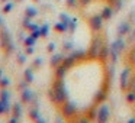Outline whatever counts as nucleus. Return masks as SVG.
Here are the masks:
<instances>
[{
  "label": "nucleus",
  "instance_id": "f257e3e1",
  "mask_svg": "<svg viewBox=\"0 0 135 123\" xmlns=\"http://www.w3.org/2000/svg\"><path fill=\"white\" fill-rule=\"evenodd\" d=\"M48 96L54 104H62L64 101H67V90H65V84L61 78H57L54 81L52 87L48 90Z\"/></svg>",
  "mask_w": 135,
  "mask_h": 123
},
{
  "label": "nucleus",
  "instance_id": "f03ea898",
  "mask_svg": "<svg viewBox=\"0 0 135 123\" xmlns=\"http://www.w3.org/2000/svg\"><path fill=\"white\" fill-rule=\"evenodd\" d=\"M105 47H106V45H105V39H103L100 35H96L93 38V41H91L90 49H89V52H87L89 58L99 59V55H100V52L103 51V48H105Z\"/></svg>",
  "mask_w": 135,
  "mask_h": 123
},
{
  "label": "nucleus",
  "instance_id": "7ed1b4c3",
  "mask_svg": "<svg viewBox=\"0 0 135 123\" xmlns=\"http://www.w3.org/2000/svg\"><path fill=\"white\" fill-rule=\"evenodd\" d=\"M0 47L3 48V51L6 54H10L15 51V45H13V41H12V36H10L9 30L6 28L0 30Z\"/></svg>",
  "mask_w": 135,
  "mask_h": 123
},
{
  "label": "nucleus",
  "instance_id": "20e7f679",
  "mask_svg": "<svg viewBox=\"0 0 135 123\" xmlns=\"http://www.w3.org/2000/svg\"><path fill=\"white\" fill-rule=\"evenodd\" d=\"M110 119V109L109 106L102 104L97 109V116H96V122L97 123H108Z\"/></svg>",
  "mask_w": 135,
  "mask_h": 123
},
{
  "label": "nucleus",
  "instance_id": "39448f33",
  "mask_svg": "<svg viewBox=\"0 0 135 123\" xmlns=\"http://www.w3.org/2000/svg\"><path fill=\"white\" fill-rule=\"evenodd\" d=\"M103 22H105V19L102 18V15H93L89 19V26L93 32H100L103 28Z\"/></svg>",
  "mask_w": 135,
  "mask_h": 123
},
{
  "label": "nucleus",
  "instance_id": "423d86ee",
  "mask_svg": "<svg viewBox=\"0 0 135 123\" xmlns=\"http://www.w3.org/2000/svg\"><path fill=\"white\" fill-rule=\"evenodd\" d=\"M129 83H131V70L129 68H123L122 73H120V90L122 91H128L129 90Z\"/></svg>",
  "mask_w": 135,
  "mask_h": 123
},
{
  "label": "nucleus",
  "instance_id": "0eeeda50",
  "mask_svg": "<svg viewBox=\"0 0 135 123\" xmlns=\"http://www.w3.org/2000/svg\"><path fill=\"white\" fill-rule=\"evenodd\" d=\"M61 113L64 117H67V119H70V117H73L74 114L77 113V107L76 104H74L73 101H64L62 103V107H61Z\"/></svg>",
  "mask_w": 135,
  "mask_h": 123
},
{
  "label": "nucleus",
  "instance_id": "6e6552de",
  "mask_svg": "<svg viewBox=\"0 0 135 123\" xmlns=\"http://www.w3.org/2000/svg\"><path fill=\"white\" fill-rule=\"evenodd\" d=\"M116 32L119 36H123V35H128L129 32H131V25H129V22L126 20H122L119 25H118L116 28Z\"/></svg>",
  "mask_w": 135,
  "mask_h": 123
},
{
  "label": "nucleus",
  "instance_id": "1a4fd4ad",
  "mask_svg": "<svg viewBox=\"0 0 135 123\" xmlns=\"http://www.w3.org/2000/svg\"><path fill=\"white\" fill-rule=\"evenodd\" d=\"M22 101L23 103H31V101H36V96L32 93L31 88H23L22 90Z\"/></svg>",
  "mask_w": 135,
  "mask_h": 123
},
{
  "label": "nucleus",
  "instance_id": "9d476101",
  "mask_svg": "<svg viewBox=\"0 0 135 123\" xmlns=\"http://www.w3.org/2000/svg\"><path fill=\"white\" fill-rule=\"evenodd\" d=\"M62 59H64V57H62V54H54V55L51 57V61H50L51 67L57 68L58 65H61Z\"/></svg>",
  "mask_w": 135,
  "mask_h": 123
},
{
  "label": "nucleus",
  "instance_id": "9b49d317",
  "mask_svg": "<svg viewBox=\"0 0 135 123\" xmlns=\"http://www.w3.org/2000/svg\"><path fill=\"white\" fill-rule=\"evenodd\" d=\"M100 15H102V18L105 19V20H109V19L113 16V7H112L110 4L105 6V7L102 9V13H100Z\"/></svg>",
  "mask_w": 135,
  "mask_h": 123
},
{
  "label": "nucleus",
  "instance_id": "f8f14e48",
  "mask_svg": "<svg viewBox=\"0 0 135 123\" xmlns=\"http://www.w3.org/2000/svg\"><path fill=\"white\" fill-rule=\"evenodd\" d=\"M76 61H77V59L74 58L73 55H68V57H65V58L62 59L61 65H64V67H65V68H67V70H68V68H71V67H73L74 64H76Z\"/></svg>",
  "mask_w": 135,
  "mask_h": 123
},
{
  "label": "nucleus",
  "instance_id": "ddd939ff",
  "mask_svg": "<svg viewBox=\"0 0 135 123\" xmlns=\"http://www.w3.org/2000/svg\"><path fill=\"white\" fill-rule=\"evenodd\" d=\"M65 74H67V68L64 67V65H58V67L55 68V77L57 78H64Z\"/></svg>",
  "mask_w": 135,
  "mask_h": 123
},
{
  "label": "nucleus",
  "instance_id": "4468645a",
  "mask_svg": "<svg viewBox=\"0 0 135 123\" xmlns=\"http://www.w3.org/2000/svg\"><path fill=\"white\" fill-rule=\"evenodd\" d=\"M9 110H10L9 101H6V100H2V99H0V114H6Z\"/></svg>",
  "mask_w": 135,
  "mask_h": 123
},
{
  "label": "nucleus",
  "instance_id": "2eb2a0df",
  "mask_svg": "<svg viewBox=\"0 0 135 123\" xmlns=\"http://www.w3.org/2000/svg\"><path fill=\"white\" fill-rule=\"evenodd\" d=\"M12 113H13V116L15 117H21V114H22V106L19 104V103H15V104L12 106Z\"/></svg>",
  "mask_w": 135,
  "mask_h": 123
},
{
  "label": "nucleus",
  "instance_id": "dca6fc26",
  "mask_svg": "<svg viewBox=\"0 0 135 123\" xmlns=\"http://www.w3.org/2000/svg\"><path fill=\"white\" fill-rule=\"evenodd\" d=\"M23 78L26 80L28 83H32L33 81V78H35V77H33V73H32V70H31V68H26V70L23 71Z\"/></svg>",
  "mask_w": 135,
  "mask_h": 123
},
{
  "label": "nucleus",
  "instance_id": "f3484780",
  "mask_svg": "<svg viewBox=\"0 0 135 123\" xmlns=\"http://www.w3.org/2000/svg\"><path fill=\"white\" fill-rule=\"evenodd\" d=\"M113 42H115V45H116V49H118V52H119V54H122L123 48H125V41H123L122 38H118L116 41H113Z\"/></svg>",
  "mask_w": 135,
  "mask_h": 123
},
{
  "label": "nucleus",
  "instance_id": "a211bd4d",
  "mask_svg": "<svg viewBox=\"0 0 135 123\" xmlns=\"http://www.w3.org/2000/svg\"><path fill=\"white\" fill-rule=\"evenodd\" d=\"M36 15H38V10H36L35 7H26V10H25V16H28V18L33 19Z\"/></svg>",
  "mask_w": 135,
  "mask_h": 123
},
{
  "label": "nucleus",
  "instance_id": "6ab92c4d",
  "mask_svg": "<svg viewBox=\"0 0 135 123\" xmlns=\"http://www.w3.org/2000/svg\"><path fill=\"white\" fill-rule=\"evenodd\" d=\"M106 91H108L106 88H102V90H99V93H97L96 99H94V100H96V103H102L103 100L106 99Z\"/></svg>",
  "mask_w": 135,
  "mask_h": 123
},
{
  "label": "nucleus",
  "instance_id": "aec40b11",
  "mask_svg": "<svg viewBox=\"0 0 135 123\" xmlns=\"http://www.w3.org/2000/svg\"><path fill=\"white\" fill-rule=\"evenodd\" d=\"M54 29H55L57 32H67V30H68V26H67L65 23H62V22H58V23H55Z\"/></svg>",
  "mask_w": 135,
  "mask_h": 123
},
{
  "label": "nucleus",
  "instance_id": "412c9836",
  "mask_svg": "<svg viewBox=\"0 0 135 123\" xmlns=\"http://www.w3.org/2000/svg\"><path fill=\"white\" fill-rule=\"evenodd\" d=\"M23 42H25V47H33V45L36 44V39L33 38V36H28V38H25L23 39Z\"/></svg>",
  "mask_w": 135,
  "mask_h": 123
},
{
  "label": "nucleus",
  "instance_id": "4be33fe9",
  "mask_svg": "<svg viewBox=\"0 0 135 123\" xmlns=\"http://www.w3.org/2000/svg\"><path fill=\"white\" fill-rule=\"evenodd\" d=\"M0 99L6 100V101H9V100H10V93L6 90V88H2V90H0Z\"/></svg>",
  "mask_w": 135,
  "mask_h": 123
},
{
  "label": "nucleus",
  "instance_id": "5701e85b",
  "mask_svg": "<svg viewBox=\"0 0 135 123\" xmlns=\"http://www.w3.org/2000/svg\"><path fill=\"white\" fill-rule=\"evenodd\" d=\"M29 117H31V119H32V120H38L39 119V117H41V116H39V111H38V109H32V110H31L29 111Z\"/></svg>",
  "mask_w": 135,
  "mask_h": 123
},
{
  "label": "nucleus",
  "instance_id": "b1692460",
  "mask_svg": "<svg viewBox=\"0 0 135 123\" xmlns=\"http://www.w3.org/2000/svg\"><path fill=\"white\" fill-rule=\"evenodd\" d=\"M10 85V80L7 78V77H2L0 78V87L2 88H6V87H9Z\"/></svg>",
  "mask_w": 135,
  "mask_h": 123
},
{
  "label": "nucleus",
  "instance_id": "393cba45",
  "mask_svg": "<svg viewBox=\"0 0 135 123\" xmlns=\"http://www.w3.org/2000/svg\"><path fill=\"white\" fill-rule=\"evenodd\" d=\"M126 101L128 103H135V90H129V93L126 94Z\"/></svg>",
  "mask_w": 135,
  "mask_h": 123
},
{
  "label": "nucleus",
  "instance_id": "a878e982",
  "mask_svg": "<svg viewBox=\"0 0 135 123\" xmlns=\"http://www.w3.org/2000/svg\"><path fill=\"white\" fill-rule=\"evenodd\" d=\"M60 20L62 22V23H65L68 26V23H70V20H71V18L70 16L67 15V13H61V15H60Z\"/></svg>",
  "mask_w": 135,
  "mask_h": 123
},
{
  "label": "nucleus",
  "instance_id": "bb28decb",
  "mask_svg": "<svg viewBox=\"0 0 135 123\" xmlns=\"http://www.w3.org/2000/svg\"><path fill=\"white\" fill-rule=\"evenodd\" d=\"M96 116H97V109L91 107L90 110H89V113H87V119H89V120H91V119H96Z\"/></svg>",
  "mask_w": 135,
  "mask_h": 123
},
{
  "label": "nucleus",
  "instance_id": "cd10ccee",
  "mask_svg": "<svg viewBox=\"0 0 135 123\" xmlns=\"http://www.w3.org/2000/svg\"><path fill=\"white\" fill-rule=\"evenodd\" d=\"M76 28H77V19H71L70 23H68V30H70V32H74Z\"/></svg>",
  "mask_w": 135,
  "mask_h": 123
},
{
  "label": "nucleus",
  "instance_id": "c85d7f7f",
  "mask_svg": "<svg viewBox=\"0 0 135 123\" xmlns=\"http://www.w3.org/2000/svg\"><path fill=\"white\" fill-rule=\"evenodd\" d=\"M50 33V26L48 25H42L41 26V36H48Z\"/></svg>",
  "mask_w": 135,
  "mask_h": 123
},
{
  "label": "nucleus",
  "instance_id": "c756f323",
  "mask_svg": "<svg viewBox=\"0 0 135 123\" xmlns=\"http://www.w3.org/2000/svg\"><path fill=\"white\" fill-rule=\"evenodd\" d=\"M71 55H73L76 59H81V58H84V55H86V54L83 52V51H74V52L71 54Z\"/></svg>",
  "mask_w": 135,
  "mask_h": 123
},
{
  "label": "nucleus",
  "instance_id": "7c9ffc66",
  "mask_svg": "<svg viewBox=\"0 0 135 123\" xmlns=\"http://www.w3.org/2000/svg\"><path fill=\"white\" fill-rule=\"evenodd\" d=\"M31 36H33L35 39H38L41 36V28H36V29L31 30Z\"/></svg>",
  "mask_w": 135,
  "mask_h": 123
},
{
  "label": "nucleus",
  "instance_id": "2f4dec72",
  "mask_svg": "<svg viewBox=\"0 0 135 123\" xmlns=\"http://www.w3.org/2000/svg\"><path fill=\"white\" fill-rule=\"evenodd\" d=\"M22 25H23V28H26V29H29V26L32 25V22H31V18H28V16H25L23 22H22Z\"/></svg>",
  "mask_w": 135,
  "mask_h": 123
},
{
  "label": "nucleus",
  "instance_id": "473e14b6",
  "mask_svg": "<svg viewBox=\"0 0 135 123\" xmlns=\"http://www.w3.org/2000/svg\"><path fill=\"white\" fill-rule=\"evenodd\" d=\"M77 4H79V0H67V6L71 7V9L77 7Z\"/></svg>",
  "mask_w": 135,
  "mask_h": 123
},
{
  "label": "nucleus",
  "instance_id": "72a5a7b5",
  "mask_svg": "<svg viewBox=\"0 0 135 123\" xmlns=\"http://www.w3.org/2000/svg\"><path fill=\"white\" fill-rule=\"evenodd\" d=\"M12 9H13V3H6V4H4V7H3V12L4 13H9V12H12Z\"/></svg>",
  "mask_w": 135,
  "mask_h": 123
},
{
  "label": "nucleus",
  "instance_id": "f704fd0d",
  "mask_svg": "<svg viewBox=\"0 0 135 123\" xmlns=\"http://www.w3.org/2000/svg\"><path fill=\"white\" fill-rule=\"evenodd\" d=\"M41 65H42V58H36L35 61H33V67L38 68V67H41Z\"/></svg>",
  "mask_w": 135,
  "mask_h": 123
},
{
  "label": "nucleus",
  "instance_id": "c9c22d12",
  "mask_svg": "<svg viewBox=\"0 0 135 123\" xmlns=\"http://www.w3.org/2000/svg\"><path fill=\"white\" fill-rule=\"evenodd\" d=\"M91 2H93V0H79V3L81 4V6H89Z\"/></svg>",
  "mask_w": 135,
  "mask_h": 123
},
{
  "label": "nucleus",
  "instance_id": "e433bc0d",
  "mask_svg": "<svg viewBox=\"0 0 135 123\" xmlns=\"http://www.w3.org/2000/svg\"><path fill=\"white\" fill-rule=\"evenodd\" d=\"M54 49H55V44H54V42L48 44V47H47V51H48V52H52Z\"/></svg>",
  "mask_w": 135,
  "mask_h": 123
},
{
  "label": "nucleus",
  "instance_id": "4c0bfd02",
  "mask_svg": "<svg viewBox=\"0 0 135 123\" xmlns=\"http://www.w3.org/2000/svg\"><path fill=\"white\" fill-rule=\"evenodd\" d=\"M64 49L65 51H71V49H73V44H71V42H65V44H64Z\"/></svg>",
  "mask_w": 135,
  "mask_h": 123
},
{
  "label": "nucleus",
  "instance_id": "58836bf2",
  "mask_svg": "<svg viewBox=\"0 0 135 123\" xmlns=\"http://www.w3.org/2000/svg\"><path fill=\"white\" fill-rule=\"evenodd\" d=\"M25 61H26V57H25V55H19L18 57V62H19V64H23Z\"/></svg>",
  "mask_w": 135,
  "mask_h": 123
},
{
  "label": "nucleus",
  "instance_id": "ea45409f",
  "mask_svg": "<svg viewBox=\"0 0 135 123\" xmlns=\"http://www.w3.org/2000/svg\"><path fill=\"white\" fill-rule=\"evenodd\" d=\"M77 123H90V122H89V119L86 117V119H79V120H77Z\"/></svg>",
  "mask_w": 135,
  "mask_h": 123
},
{
  "label": "nucleus",
  "instance_id": "a19ab883",
  "mask_svg": "<svg viewBox=\"0 0 135 123\" xmlns=\"http://www.w3.org/2000/svg\"><path fill=\"white\" fill-rule=\"evenodd\" d=\"M26 54H33V47H26Z\"/></svg>",
  "mask_w": 135,
  "mask_h": 123
},
{
  "label": "nucleus",
  "instance_id": "79ce46f5",
  "mask_svg": "<svg viewBox=\"0 0 135 123\" xmlns=\"http://www.w3.org/2000/svg\"><path fill=\"white\" fill-rule=\"evenodd\" d=\"M9 123H18V117H15V116H13L12 119L9 120Z\"/></svg>",
  "mask_w": 135,
  "mask_h": 123
},
{
  "label": "nucleus",
  "instance_id": "37998d69",
  "mask_svg": "<svg viewBox=\"0 0 135 123\" xmlns=\"http://www.w3.org/2000/svg\"><path fill=\"white\" fill-rule=\"evenodd\" d=\"M108 2H109V4H110V6H112V7H113V4H115V3H116L118 0H108Z\"/></svg>",
  "mask_w": 135,
  "mask_h": 123
},
{
  "label": "nucleus",
  "instance_id": "c03bdc74",
  "mask_svg": "<svg viewBox=\"0 0 135 123\" xmlns=\"http://www.w3.org/2000/svg\"><path fill=\"white\" fill-rule=\"evenodd\" d=\"M35 123H47V122H45L44 119H41V117H39L38 120H35Z\"/></svg>",
  "mask_w": 135,
  "mask_h": 123
},
{
  "label": "nucleus",
  "instance_id": "a18cd8bd",
  "mask_svg": "<svg viewBox=\"0 0 135 123\" xmlns=\"http://www.w3.org/2000/svg\"><path fill=\"white\" fill-rule=\"evenodd\" d=\"M3 77V68H0V78Z\"/></svg>",
  "mask_w": 135,
  "mask_h": 123
},
{
  "label": "nucleus",
  "instance_id": "49530a36",
  "mask_svg": "<svg viewBox=\"0 0 135 123\" xmlns=\"http://www.w3.org/2000/svg\"><path fill=\"white\" fill-rule=\"evenodd\" d=\"M131 32H132V39H135V29L131 30Z\"/></svg>",
  "mask_w": 135,
  "mask_h": 123
},
{
  "label": "nucleus",
  "instance_id": "de8ad7c7",
  "mask_svg": "<svg viewBox=\"0 0 135 123\" xmlns=\"http://www.w3.org/2000/svg\"><path fill=\"white\" fill-rule=\"evenodd\" d=\"M2 25H3V19L0 18V28H2Z\"/></svg>",
  "mask_w": 135,
  "mask_h": 123
},
{
  "label": "nucleus",
  "instance_id": "09e8293b",
  "mask_svg": "<svg viewBox=\"0 0 135 123\" xmlns=\"http://www.w3.org/2000/svg\"><path fill=\"white\" fill-rule=\"evenodd\" d=\"M55 123H62V122H61V119H57V120H55Z\"/></svg>",
  "mask_w": 135,
  "mask_h": 123
},
{
  "label": "nucleus",
  "instance_id": "8fccbe9b",
  "mask_svg": "<svg viewBox=\"0 0 135 123\" xmlns=\"http://www.w3.org/2000/svg\"><path fill=\"white\" fill-rule=\"evenodd\" d=\"M128 123H135V119H131V120H129Z\"/></svg>",
  "mask_w": 135,
  "mask_h": 123
},
{
  "label": "nucleus",
  "instance_id": "3c124183",
  "mask_svg": "<svg viewBox=\"0 0 135 123\" xmlns=\"http://www.w3.org/2000/svg\"><path fill=\"white\" fill-rule=\"evenodd\" d=\"M0 2H7V0H0Z\"/></svg>",
  "mask_w": 135,
  "mask_h": 123
},
{
  "label": "nucleus",
  "instance_id": "603ef678",
  "mask_svg": "<svg viewBox=\"0 0 135 123\" xmlns=\"http://www.w3.org/2000/svg\"><path fill=\"white\" fill-rule=\"evenodd\" d=\"M33 2H39V0H33Z\"/></svg>",
  "mask_w": 135,
  "mask_h": 123
},
{
  "label": "nucleus",
  "instance_id": "864d4df0",
  "mask_svg": "<svg viewBox=\"0 0 135 123\" xmlns=\"http://www.w3.org/2000/svg\"><path fill=\"white\" fill-rule=\"evenodd\" d=\"M19 2H21V0H19Z\"/></svg>",
  "mask_w": 135,
  "mask_h": 123
}]
</instances>
